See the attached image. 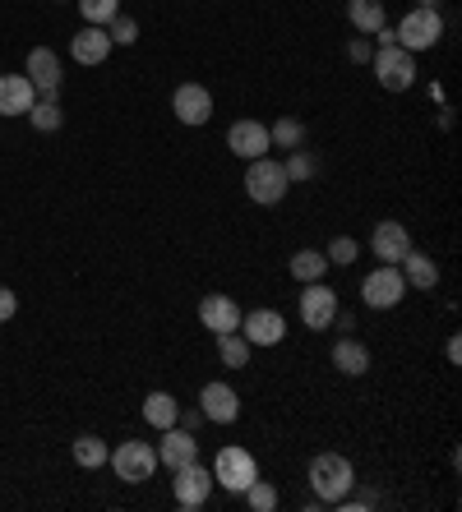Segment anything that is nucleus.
Wrapping results in <instances>:
<instances>
[{"mask_svg": "<svg viewBox=\"0 0 462 512\" xmlns=\"http://www.w3.org/2000/svg\"><path fill=\"white\" fill-rule=\"evenodd\" d=\"M37 102V88L28 84V74H0V116H28Z\"/></svg>", "mask_w": 462, "mask_h": 512, "instance_id": "nucleus-18", "label": "nucleus"}, {"mask_svg": "<svg viewBox=\"0 0 462 512\" xmlns=\"http://www.w3.org/2000/svg\"><path fill=\"white\" fill-rule=\"evenodd\" d=\"M241 305L231 296H204L199 300V323H204L208 333H236L241 328Z\"/></svg>", "mask_w": 462, "mask_h": 512, "instance_id": "nucleus-17", "label": "nucleus"}, {"mask_svg": "<svg viewBox=\"0 0 462 512\" xmlns=\"http://www.w3.org/2000/svg\"><path fill=\"white\" fill-rule=\"evenodd\" d=\"M398 47L402 51H426V47H439V37H444V19H439V10H412L398 19Z\"/></svg>", "mask_w": 462, "mask_h": 512, "instance_id": "nucleus-5", "label": "nucleus"}, {"mask_svg": "<svg viewBox=\"0 0 462 512\" xmlns=\"http://www.w3.org/2000/svg\"><path fill=\"white\" fill-rule=\"evenodd\" d=\"M287 190H292V180H287L282 162H273V157H255V162H245V194H250V203L273 208V203L287 199Z\"/></svg>", "mask_w": 462, "mask_h": 512, "instance_id": "nucleus-2", "label": "nucleus"}, {"mask_svg": "<svg viewBox=\"0 0 462 512\" xmlns=\"http://www.w3.org/2000/svg\"><path fill=\"white\" fill-rule=\"evenodd\" d=\"M356 485V471L347 457L338 453H319L315 462H310V489H315V503H338L347 499Z\"/></svg>", "mask_w": 462, "mask_h": 512, "instance_id": "nucleus-1", "label": "nucleus"}, {"mask_svg": "<svg viewBox=\"0 0 462 512\" xmlns=\"http://www.w3.org/2000/svg\"><path fill=\"white\" fill-rule=\"evenodd\" d=\"M176 416H181V406H176V397L171 393H148L144 397V420L153 429H171L176 425Z\"/></svg>", "mask_w": 462, "mask_h": 512, "instance_id": "nucleus-24", "label": "nucleus"}, {"mask_svg": "<svg viewBox=\"0 0 462 512\" xmlns=\"http://www.w3.org/2000/svg\"><path fill=\"white\" fill-rule=\"evenodd\" d=\"M171 476H176V485H171V489H176V508H181V512H199V508H204V499L213 494V471H208V466L190 462V466H176Z\"/></svg>", "mask_w": 462, "mask_h": 512, "instance_id": "nucleus-9", "label": "nucleus"}, {"mask_svg": "<svg viewBox=\"0 0 462 512\" xmlns=\"http://www.w3.org/2000/svg\"><path fill=\"white\" fill-rule=\"evenodd\" d=\"M241 494H245V503H250L255 512H273V508H278V489L268 485V480H250Z\"/></svg>", "mask_w": 462, "mask_h": 512, "instance_id": "nucleus-30", "label": "nucleus"}, {"mask_svg": "<svg viewBox=\"0 0 462 512\" xmlns=\"http://www.w3.org/2000/svg\"><path fill=\"white\" fill-rule=\"evenodd\" d=\"M356 254H361V245H356L352 236H338V240L329 245V250H324V259L338 263V268H347V263H356Z\"/></svg>", "mask_w": 462, "mask_h": 512, "instance_id": "nucleus-33", "label": "nucleus"}, {"mask_svg": "<svg viewBox=\"0 0 462 512\" xmlns=\"http://www.w3.org/2000/svg\"><path fill=\"white\" fill-rule=\"evenodd\" d=\"M227 148L241 157V162L268 157V148H273V143H268V125H259V120H236L227 130Z\"/></svg>", "mask_w": 462, "mask_h": 512, "instance_id": "nucleus-13", "label": "nucleus"}, {"mask_svg": "<svg viewBox=\"0 0 462 512\" xmlns=\"http://www.w3.org/2000/svg\"><path fill=\"white\" fill-rule=\"evenodd\" d=\"M333 370L361 379V374L370 370V351H365V342H356V337H338V342H333Z\"/></svg>", "mask_w": 462, "mask_h": 512, "instance_id": "nucleus-21", "label": "nucleus"}, {"mask_svg": "<svg viewBox=\"0 0 462 512\" xmlns=\"http://www.w3.org/2000/svg\"><path fill=\"white\" fill-rule=\"evenodd\" d=\"M199 411H204V420H213V425H231V420L241 416V397H236L231 383H204Z\"/></svg>", "mask_w": 462, "mask_h": 512, "instance_id": "nucleus-16", "label": "nucleus"}, {"mask_svg": "<svg viewBox=\"0 0 462 512\" xmlns=\"http://www.w3.org/2000/svg\"><path fill=\"white\" fill-rule=\"evenodd\" d=\"M407 291H412V286L402 282V268H393V263H379L375 273L361 282V300L370 310H393Z\"/></svg>", "mask_w": 462, "mask_h": 512, "instance_id": "nucleus-8", "label": "nucleus"}, {"mask_svg": "<svg viewBox=\"0 0 462 512\" xmlns=\"http://www.w3.org/2000/svg\"><path fill=\"white\" fill-rule=\"evenodd\" d=\"M213 480H218L222 489H231V494H241L250 480H259V462L250 457V448H241V443H227V448L213 457Z\"/></svg>", "mask_w": 462, "mask_h": 512, "instance_id": "nucleus-4", "label": "nucleus"}, {"mask_svg": "<svg viewBox=\"0 0 462 512\" xmlns=\"http://www.w3.org/2000/svg\"><path fill=\"white\" fill-rule=\"evenodd\" d=\"M28 125H33V130H42V134L61 130V125H65L61 102H56V97H37L33 107H28Z\"/></svg>", "mask_w": 462, "mask_h": 512, "instance_id": "nucleus-25", "label": "nucleus"}, {"mask_svg": "<svg viewBox=\"0 0 462 512\" xmlns=\"http://www.w3.org/2000/svg\"><path fill=\"white\" fill-rule=\"evenodd\" d=\"M79 14H84L88 24L107 28L116 14H121V0H79Z\"/></svg>", "mask_w": 462, "mask_h": 512, "instance_id": "nucleus-29", "label": "nucleus"}, {"mask_svg": "<svg viewBox=\"0 0 462 512\" xmlns=\"http://www.w3.org/2000/svg\"><path fill=\"white\" fill-rule=\"evenodd\" d=\"M347 19H352L356 33H375L379 24H389V14H384V0H347Z\"/></svg>", "mask_w": 462, "mask_h": 512, "instance_id": "nucleus-22", "label": "nucleus"}, {"mask_svg": "<svg viewBox=\"0 0 462 512\" xmlns=\"http://www.w3.org/2000/svg\"><path fill=\"white\" fill-rule=\"evenodd\" d=\"M338 319V291L329 282H305L301 291V323L310 333H329Z\"/></svg>", "mask_w": 462, "mask_h": 512, "instance_id": "nucleus-7", "label": "nucleus"}, {"mask_svg": "<svg viewBox=\"0 0 462 512\" xmlns=\"http://www.w3.org/2000/svg\"><path fill=\"white\" fill-rule=\"evenodd\" d=\"M107 37H111V47H134L139 42V24H134L130 14H116L107 24Z\"/></svg>", "mask_w": 462, "mask_h": 512, "instance_id": "nucleus-31", "label": "nucleus"}, {"mask_svg": "<svg viewBox=\"0 0 462 512\" xmlns=\"http://www.w3.org/2000/svg\"><path fill=\"white\" fill-rule=\"evenodd\" d=\"M398 268H402V282L416 286V291H435L439 286V263L430 259V254H421V250H412Z\"/></svg>", "mask_w": 462, "mask_h": 512, "instance_id": "nucleus-20", "label": "nucleus"}, {"mask_svg": "<svg viewBox=\"0 0 462 512\" xmlns=\"http://www.w3.org/2000/svg\"><path fill=\"white\" fill-rule=\"evenodd\" d=\"M370 56H375V47L365 42V33H356L352 42H347V60H356V65H370Z\"/></svg>", "mask_w": 462, "mask_h": 512, "instance_id": "nucleus-34", "label": "nucleus"}, {"mask_svg": "<svg viewBox=\"0 0 462 512\" xmlns=\"http://www.w3.org/2000/svg\"><path fill=\"white\" fill-rule=\"evenodd\" d=\"M370 250H375V259H384V263H393V268H398V263L416 250V245H412V231L402 227V222H379L375 236H370Z\"/></svg>", "mask_w": 462, "mask_h": 512, "instance_id": "nucleus-14", "label": "nucleus"}, {"mask_svg": "<svg viewBox=\"0 0 462 512\" xmlns=\"http://www.w3.org/2000/svg\"><path fill=\"white\" fill-rule=\"evenodd\" d=\"M70 56L79 60V65H102V60L111 56V37H107V28H98V24L79 28V33L70 37Z\"/></svg>", "mask_w": 462, "mask_h": 512, "instance_id": "nucleus-19", "label": "nucleus"}, {"mask_svg": "<svg viewBox=\"0 0 462 512\" xmlns=\"http://www.w3.org/2000/svg\"><path fill=\"white\" fill-rule=\"evenodd\" d=\"M171 111H176L181 125H208V120H213V93H208L204 84H176Z\"/></svg>", "mask_w": 462, "mask_h": 512, "instance_id": "nucleus-10", "label": "nucleus"}, {"mask_svg": "<svg viewBox=\"0 0 462 512\" xmlns=\"http://www.w3.org/2000/svg\"><path fill=\"white\" fill-rule=\"evenodd\" d=\"M236 333L250 346H278L282 337H287V319H282L278 310H250V314H241V328H236Z\"/></svg>", "mask_w": 462, "mask_h": 512, "instance_id": "nucleus-11", "label": "nucleus"}, {"mask_svg": "<svg viewBox=\"0 0 462 512\" xmlns=\"http://www.w3.org/2000/svg\"><path fill=\"white\" fill-rule=\"evenodd\" d=\"M375 37H379V47H398V33H393L389 24H379V28H375Z\"/></svg>", "mask_w": 462, "mask_h": 512, "instance_id": "nucleus-36", "label": "nucleus"}, {"mask_svg": "<svg viewBox=\"0 0 462 512\" xmlns=\"http://www.w3.org/2000/svg\"><path fill=\"white\" fill-rule=\"evenodd\" d=\"M107 462L125 485H144V480H153V471H158V448L144 439H130V443H121Z\"/></svg>", "mask_w": 462, "mask_h": 512, "instance_id": "nucleus-3", "label": "nucleus"}, {"mask_svg": "<svg viewBox=\"0 0 462 512\" xmlns=\"http://www.w3.org/2000/svg\"><path fill=\"white\" fill-rule=\"evenodd\" d=\"M19 314V296H14L10 286H0V323H10Z\"/></svg>", "mask_w": 462, "mask_h": 512, "instance_id": "nucleus-35", "label": "nucleus"}, {"mask_svg": "<svg viewBox=\"0 0 462 512\" xmlns=\"http://www.w3.org/2000/svg\"><path fill=\"white\" fill-rule=\"evenodd\" d=\"M190 462H199V439L190 434L185 425H171V429H162V443H158V466H190Z\"/></svg>", "mask_w": 462, "mask_h": 512, "instance_id": "nucleus-15", "label": "nucleus"}, {"mask_svg": "<svg viewBox=\"0 0 462 512\" xmlns=\"http://www.w3.org/2000/svg\"><path fill=\"white\" fill-rule=\"evenodd\" d=\"M282 171H287V180H310L315 176V157L305 153V148H292V153H287V162H282Z\"/></svg>", "mask_w": 462, "mask_h": 512, "instance_id": "nucleus-32", "label": "nucleus"}, {"mask_svg": "<svg viewBox=\"0 0 462 512\" xmlns=\"http://www.w3.org/2000/svg\"><path fill=\"white\" fill-rule=\"evenodd\" d=\"M444 356H449V365H458V360H462V342H458V337H449V346H444Z\"/></svg>", "mask_w": 462, "mask_h": 512, "instance_id": "nucleus-37", "label": "nucleus"}, {"mask_svg": "<svg viewBox=\"0 0 462 512\" xmlns=\"http://www.w3.org/2000/svg\"><path fill=\"white\" fill-rule=\"evenodd\" d=\"M268 143H273V148H287V153L301 148L305 143V120H296V116L273 120V125H268Z\"/></svg>", "mask_w": 462, "mask_h": 512, "instance_id": "nucleus-26", "label": "nucleus"}, {"mask_svg": "<svg viewBox=\"0 0 462 512\" xmlns=\"http://www.w3.org/2000/svg\"><path fill=\"white\" fill-rule=\"evenodd\" d=\"M70 453H74V462H79V466H88V471H93V466H102V462H107V443H102L98 439V434H79V439H74V448H70Z\"/></svg>", "mask_w": 462, "mask_h": 512, "instance_id": "nucleus-28", "label": "nucleus"}, {"mask_svg": "<svg viewBox=\"0 0 462 512\" xmlns=\"http://www.w3.org/2000/svg\"><path fill=\"white\" fill-rule=\"evenodd\" d=\"M218 356L227 370H245L250 365V342L241 333H218Z\"/></svg>", "mask_w": 462, "mask_h": 512, "instance_id": "nucleus-27", "label": "nucleus"}, {"mask_svg": "<svg viewBox=\"0 0 462 512\" xmlns=\"http://www.w3.org/2000/svg\"><path fill=\"white\" fill-rule=\"evenodd\" d=\"M370 65H375L379 88H389V93H407V88L416 84V56H412V51L379 47L375 56H370Z\"/></svg>", "mask_w": 462, "mask_h": 512, "instance_id": "nucleus-6", "label": "nucleus"}, {"mask_svg": "<svg viewBox=\"0 0 462 512\" xmlns=\"http://www.w3.org/2000/svg\"><path fill=\"white\" fill-rule=\"evenodd\" d=\"M287 268H292V277L301 286L305 282H324V273H329V259H324V250H296Z\"/></svg>", "mask_w": 462, "mask_h": 512, "instance_id": "nucleus-23", "label": "nucleus"}, {"mask_svg": "<svg viewBox=\"0 0 462 512\" xmlns=\"http://www.w3.org/2000/svg\"><path fill=\"white\" fill-rule=\"evenodd\" d=\"M61 56L51 47H33L28 51V84L37 88V97H56L61 93Z\"/></svg>", "mask_w": 462, "mask_h": 512, "instance_id": "nucleus-12", "label": "nucleus"}]
</instances>
